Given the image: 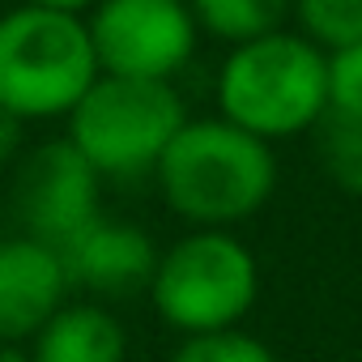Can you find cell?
<instances>
[{
    "label": "cell",
    "instance_id": "cell-1",
    "mask_svg": "<svg viewBox=\"0 0 362 362\" xmlns=\"http://www.w3.org/2000/svg\"><path fill=\"white\" fill-rule=\"evenodd\" d=\"M158 192L192 230H230L256 218L277 192L273 145L209 115L188 119L153 166Z\"/></svg>",
    "mask_w": 362,
    "mask_h": 362
},
{
    "label": "cell",
    "instance_id": "cell-2",
    "mask_svg": "<svg viewBox=\"0 0 362 362\" xmlns=\"http://www.w3.org/2000/svg\"><path fill=\"white\" fill-rule=\"evenodd\" d=\"M324 111V52L298 30H273L226 52L218 69V119L273 145L315 128Z\"/></svg>",
    "mask_w": 362,
    "mask_h": 362
},
{
    "label": "cell",
    "instance_id": "cell-3",
    "mask_svg": "<svg viewBox=\"0 0 362 362\" xmlns=\"http://www.w3.org/2000/svg\"><path fill=\"white\" fill-rule=\"evenodd\" d=\"M145 294L179 337L243 328L260 298V264L235 230H188L158 252Z\"/></svg>",
    "mask_w": 362,
    "mask_h": 362
},
{
    "label": "cell",
    "instance_id": "cell-4",
    "mask_svg": "<svg viewBox=\"0 0 362 362\" xmlns=\"http://www.w3.org/2000/svg\"><path fill=\"white\" fill-rule=\"evenodd\" d=\"M98 81L86 18L18 5L0 13V111L18 124L64 119Z\"/></svg>",
    "mask_w": 362,
    "mask_h": 362
},
{
    "label": "cell",
    "instance_id": "cell-5",
    "mask_svg": "<svg viewBox=\"0 0 362 362\" xmlns=\"http://www.w3.org/2000/svg\"><path fill=\"white\" fill-rule=\"evenodd\" d=\"M64 119V141L94 166L98 179H136L153 175L175 132L188 124V107L166 81H128L98 73V81Z\"/></svg>",
    "mask_w": 362,
    "mask_h": 362
},
{
    "label": "cell",
    "instance_id": "cell-6",
    "mask_svg": "<svg viewBox=\"0 0 362 362\" xmlns=\"http://www.w3.org/2000/svg\"><path fill=\"white\" fill-rule=\"evenodd\" d=\"M103 77L175 81L197 56V18L188 0H98L86 13Z\"/></svg>",
    "mask_w": 362,
    "mask_h": 362
},
{
    "label": "cell",
    "instance_id": "cell-7",
    "mask_svg": "<svg viewBox=\"0 0 362 362\" xmlns=\"http://www.w3.org/2000/svg\"><path fill=\"white\" fill-rule=\"evenodd\" d=\"M13 214L22 222L18 235H30L60 252L73 235L103 218V179L64 136L43 141L18 162Z\"/></svg>",
    "mask_w": 362,
    "mask_h": 362
},
{
    "label": "cell",
    "instance_id": "cell-8",
    "mask_svg": "<svg viewBox=\"0 0 362 362\" xmlns=\"http://www.w3.org/2000/svg\"><path fill=\"white\" fill-rule=\"evenodd\" d=\"M60 260L69 290H81L90 303H111L149 290L158 243L136 222H115L103 214L60 247Z\"/></svg>",
    "mask_w": 362,
    "mask_h": 362
},
{
    "label": "cell",
    "instance_id": "cell-9",
    "mask_svg": "<svg viewBox=\"0 0 362 362\" xmlns=\"http://www.w3.org/2000/svg\"><path fill=\"white\" fill-rule=\"evenodd\" d=\"M69 298L73 290L56 247L30 235L0 239V349L30 345Z\"/></svg>",
    "mask_w": 362,
    "mask_h": 362
},
{
    "label": "cell",
    "instance_id": "cell-10",
    "mask_svg": "<svg viewBox=\"0 0 362 362\" xmlns=\"http://www.w3.org/2000/svg\"><path fill=\"white\" fill-rule=\"evenodd\" d=\"M26 362H128V328L107 303L69 298L26 345Z\"/></svg>",
    "mask_w": 362,
    "mask_h": 362
},
{
    "label": "cell",
    "instance_id": "cell-11",
    "mask_svg": "<svg viewBox=\"0 0 362 362\" xmlns=\"http://www.w3.org/2000/svg\"><path fill=\"white\" fill-rule=\"evenodd\" d=\"M294 0H188L197 18V30L239 47L252 39H264L273 30H286Z\"/></svg>",
    "mask_w": 362,
    "mask_h": 362
},
{
    "label": "cell",
    "instance_id": "cell-12",
    "mask_svg": "<svg viewBox=\"0 0 362 362\" xmlns=\"http://www.w3.org/2000/svg\"><path fill=\"white\" fill-rule=\"evenodd\" d=\"M290 18L298 35L324 56L362 43V0H294Z\"/></svg>",
    "mask_w": 362,
    "mask_h": 362
},
{
    "label": "cell",
    "instance_id": "cell-13",
    "mask_svg": "<svg viewBox=\"0 0 362 362\" xmlns=\"http://www.w3.org/2000/svg\"><path fill=\"white\" fill-rule=\"evenodd\" d=\"M320 162L324 175L349 197H362V124L324 115L320 124Z\"/></svg>",
    "mask_w": 362,
    "mask_h": 362
},
{
    "label": "cell",
    "instance_id": "cell-14",
    "mask_svg": "<svg viewBox=\"0 0 362 362\" xmlns=\"http://www.w3.org/2000/svg\"><path fill=\"white\" fill-rule=\"evenodd\" d=\"M170 362H277V354L243 332V328H226V332H205V337H184L175 345Z\"/></svg>",
    "mask_w": 362,
    "mask_h": 362
},
{
    "label": "cell",
    "instance_id": "cell-15",
    "mask_svg": "<svg viewBox=\"0 0 362 362\" xmlns=\"http://www.w3.org/2000/svg\"><path fill=\"white\" fill-rule=\"evenodd\" d=\"M324 98H328L324 115L362 124V43L324 56Z\"/></svg>",
    "mask_w": 362,
    "mask_h": 362
},
{
    "label": "cell",
    "instance_id": "cell-16",
    "mask_svg": "<svg viewBox=\"0 0 362 362\" xmlns=\"http://www.w3.org/2000/svg\"><path fill=\"white\" fill-rule=\"evenodd\" d=\"M18 145H22V124L0 111V166H5L9 158H18Z\"/></svg>",
    "mask_w": 362,
    "mask_h": 362
},
{
    "label": "cell",
    "instance_id": "cell-17",
    "mask_svg": "<svg viewBox=\"0 0 362 362\" xmlns=\"http://www.w3.org/2000/svg\"><path fill=\"white\" fill-rule=\"evenodd\" d=\"M30 9H52V13H73V18H86L98 0H22Z\"/></svg>",
    "mask_w": 362,
    "mask_h": 362
},
{
    "label": "cell",
    "instance_id": "cell-18",
    "mask_svg": "<svg viewBox=\"0 0 362 362\" xmlns=\"http://www.w3.org/2000/svg\"><path fill=\"white\" fill-rule=\"evenodd\" d=\"M5 362H13V349H5ZM18 362H26V358H18Z\"/></svg>",
    "mask_w": 362,
    "mask_h": 362
}]
</instances>
